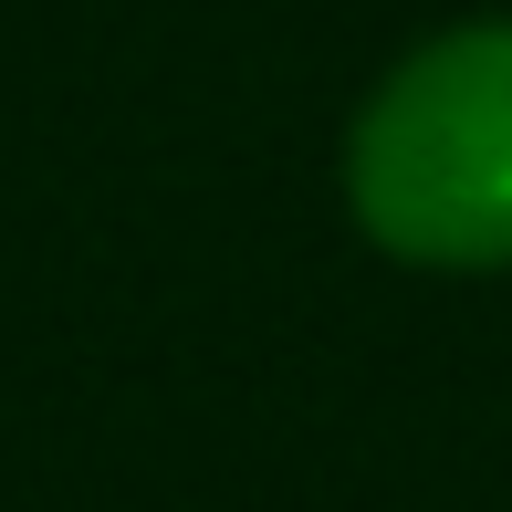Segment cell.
<instances>
[{
    "instance_id": "1",
    "label": "cell",
    "mask_w": 512,
    "mask_h": 512,
    "mask_svg": "<svg viewBox=\"0 0 512 512\" xmlns=\"http://www.w3.org/2000/svg\"><path fill=\"white\" fill-rule=\"evenodd\" d=\"M356 220L398 262H512V21L439 32L377 84L356 126Z\"/></svg>"
}]
</instances>
